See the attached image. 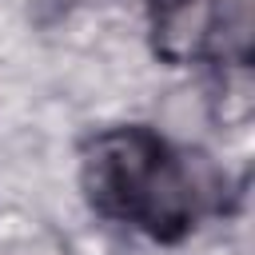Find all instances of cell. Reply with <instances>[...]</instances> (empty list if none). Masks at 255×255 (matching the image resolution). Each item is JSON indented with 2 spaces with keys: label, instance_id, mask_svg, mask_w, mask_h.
Segmentation results:
<instances>
[{
  "label": "cell",
  "instance_id": "obj_2",
  "mask_svg": "<svg viewBox=\"0 0 255 255\" xmlns=\"http://www.w3.org/2000/svg\"><path fill=\"white\" fill-rule=\"evenodd\" d=\"M247 0H147L151 52L171 64H251Z\"/></svg>",
  "mask_w": 255,
  "mask_h": 255
},
{
  "label": "cell",
  "instance_id": "obj_1",
  "mask_svg": "<svg viewBox=\"0 0 255 255\" xmlns=\"http://www.w3.org/2000/svg\"><path fill=\"white\" fill-rule=\"evenodd\" d=\"M80 191L96 215L135 227L155 243H179L215 207L219 175L199 155L175 151L151 128L124 124L84 143Z\"/></svg>",
  "mask_w": 255,
  "mask_h": 255
}]
</instances>
